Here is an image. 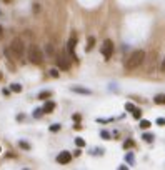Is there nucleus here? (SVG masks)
Wrapping results in <instances>:
<instances>
[{"label": "nucleus", "mask_w": 165, "mask_h": 170, "mask_svg": "<svg viewBox=\"0 0 165 170\" xmlns=\"http://www.w3.org/2000/svg\"><path fill=\"white\" fill-rule=\"evenodd\" d=\"M10 88H12V92H17V94L22 92V85H20V84H12V85H10Z\"/></svg>", "instance_id": "obj_11"}, {"label": "nucleus", "mask_w": 165, "mask_h": 170, "mask_svg": "<svg viewBox=\"0 0 165 170\" xmlns=\"http://www.w3.org/2000/svg\"><path fill=\"white\" fill-rule=\"evenodd\" d=\"M47 52H49V54H53V47H52V45H47Z\"/></svg>", "instance_id": "obj_24"}, {"label": "nucleus", "mask_w": 165, "mask_h": 170, "mask_svg": "<svg viewBox=\"0 0 165 170\" xmlns=\"http://www.w3.org/2000/svg\"><path fill=\"white\" fill-rule=\"evenodd\" d=\"M160 68H162V72H165V58H164V62H162V67H160Z\"/></svg>", "instance_id": "obj_26"}, {"label": "nucleus", "mask_w": 165, "mask_h": 170, "mask_svg": "<svg viewBox=\"0 0 165 170\" xmlns=\"http://www.w3.org/2000/svg\"><path fill=\"white\" fill-rule=\"evenodd\" d=\"M154 102H155L157 105H165V94H158L154 98Z\"/></svg>", "instance_id": "obj_9"}, {"label": "nucleus", "mask_w": 165, "mask_h": 170, "mask_svg": "<svg viewBox=\"0 0 165 170\" xmlns=\"http://www.w3.org/2000/svg\"><path fill=\"white\" fill-rule=\"evenodd\" d=\"M3 35V28H2V25H0V37Z\"/></svg>", "instance_id": "obj_27"}, {"label": "nucleus", "mask_w": 165, "mask_h": 170, "mask_svg": "<svg viewBox=\"0 0 165 170\" xmlns=\"http://www.w3.org/2000/svg\"><path fill=\"white\" fill-rule=\"evenodd\" d=\"M72 90H73V92H78V94H85V95L90 94V90H87V88H80V87H72Z\"/></svg>", "instance_id": "obj_10"}, {"label": "nucleus", "mask_w": 165, "mask_h": 170, "mask_svg": "<svg viewBox=\"0 0 165 170\" xmlns=\"http://www.w3.org/2000/svg\"><path fill=\"white\" fill-rule=\"evenodd\" d=\"M75 143H77V147H85V140L84 139H75Z\"/></svg>", "instance_id": "obj_15"}, {"label": "nucleus", "mask_w": 165, "mask_h": 170, "mask_svg": "<svg viewBox=\"0 0 165 170\" xmlns=\"http://www.w3.org/2000/svg\"><path fill=\"white\" fill-rule=\"evenodd\" d=\"M50 130H52V132H57V130H60V125H52Z\"/></svg>", "instance_id": "obj_20"}, {"label": "nucleus", "mask_w": 165, "mask_h": 170, "mask_svg": "<svg viewBox=\"0 0 165 170\" xmlns=\"http://www.w3.org/2000/svg\"><path fill=\"white\" fill-rule=\"evenodd\" d=\"M2 78H3V75H2V72H0V80H2Z\"/></svg>", "instance_id": "obj_28"}, {"label": "nucleus", "mask_w": 165, "mask_h": 170, "mask_svg": "<svg viewBox=\"0 0 165 170\" xmlns=\"http://www.w3.org/2000/svg\"><path fill=\"white\" fill-rule=\"evenodd\" d=\"M142 139H144L145 142H152V140H154V135H152V133H144V135H142Z\"/></svg>", "instance_id": "obj_13"}, {"label": "nucleus", "mask_w": 165, "mask_h": 170, "mask_svg": "<svg viewBox=\"0 0 165 170\" xmlns=\"http://www.w3.org/2000/svg\"><path fill=\"white\" fill-rule=\"evenodd\" d=\"M29 60L33 64V65H40L42 62H43V52L40 50L39 45H35V44H30L29 45Z\"/></svg>", "instance_id": "obj_2"}, {"label": "nucleus", "mask_w": 165, "mask_h": 170, "mask_svg": "<svg viewBox=\"0 0 165 170\" xmlns=\"http://www.w3.org/2000/svg\"><path fill=\"white\" fill-rule=\"evenodd\" d=\"M94 44H95V38L90 37V38H88V47H87V50H90V48L94 47Z\"/></svg>", "instance_id": "obj_16"}, {"label": "nucleus", "mask_w": 165, "mask_h": 170, "mask_svg": "<svg viewBox=\"0 0 165 170\" xmlns=\"http://www.w3.org/2000/svg\"><path fill=\"white\" fill-rule=\"evenodd\" d=\"M42 113H43V110H42V108H37V110H35V113H33V115H35V117H40V115H42Z\"/></svg>", "instance_id": "obj_21"}, {"label": "nucleus", "mask_w": 165, "mask_h": 170, "mask_svg": "<svg viewBox=\"0 0 165 170\" xmlns=\"http://www.w3.org/2000/svg\"><path fill=\"white\" fill-rule=\"evenodd\" d=\"M155 122H157V125H165V118H162V117H160V118H157Z\"/></svg>", "instance_id": "obj_19"}, {"label": "nucleus", "mask_w": 165, "mask_h": 170, "mask_svg": "<svg viewBox=\"0 0 165 170\" xmlns=\"http://www.w3.org/2000/svg\"><path fill=\"white\" fill-rule=\"evenodd\" d=\"M102 137H104V139H108L110 135H108V132H102Z\"/></svg>", "instance_id": "obj_25"}, {"label": "nucleus", "mask_w": 165, "mask_h": 170, "mask_svg": "<svg viewBox=\"0 0 165 170\" xmlns=\"http://www.w3.org/2000/svg\"><path fill=\"white\" fill-rule=\"evenodd\" d=\"M68 52H70V55H72V58H73V60H77V55H75V47H77V37H75V35H72V37H70V40H68Z\"/></svg>", "instance_id": "obj_6"}, {"label": "nucleus", "mask_w": 165, "mask_h": 170, "mask_svg": "<svg viewBox=\"0 0 165 170\" xmlns=\"http://www.w3.org/2000/svg\"><path fill=\"white\" fill-rule=\"evenodd\" d=\"M20 147H22V149H30L29 143H25V142H20Z\"/></svg>", "instance_id": "obj_23"}, {"label": "nucleus", "mask_w": 165, "mask_h": 170, "mask_svg": "<svg viewBox=\"0 0 165 170\" xmlns=\"http://www.w3.org/2000/svg\"><path fill=\"white\" fill-rule=\"evenodd\" d=\"M144 60H145V52L144 50H135L125 60V68L127 70H137L138 67L144 64Z\"/></svg>", "instance_id": "obj_1"}, {"label": "nucleus", "mask_w": 165, "mask_h": 170, "mask_svg": "<svg viewBox=\"0 0 165 170\" xmlns=\"http://www.w3.org/2000/svg\"><path fill=\"white\" fill-rule=\"evenodd\" d=\"M100 52H102V55L105 57V60H108L112 54H114V42L107 38V40H104V44H102V48H100Z\"/></svg>", "instance_id": "obj_4"}, {"label": "nucleus", "mask_w": 165, "mask_h": 170, "mask_svg": "<svg viewBox=\"0 0 165 170\" xmlns=\"http://www.w3.org/2000/svg\"><path fill=\"white\" fill-rule=\"evenodd\" d=\"M72 160V153H70V152H60V153H58L57 155V162L58 163H60V165H67L68 162Z\"/></svg>", "instance_id": "obj_5"}, {"label": "nucleus", "mask_w": 165, "mask_h": 170, "mask_svg": "<svg viewBox=\"0 0 165 170\" xmlns=\"http://www.w3.org/2000/svg\"><path fill=\"white\" fill-rule=\"evenodd\" d=\"M150 125H152V123L148 122V120H140V129H144V130H145V129H148Z\"/></svg>", "instance_id": "obj_12"}, {"label": "nucleus", "mask_w": 165, "mask_h": 170, "mask_svg": "<svg viewBox=\"0 0 165 170\" xmlns=\"http://www.w3.org/2000/svg\"><path fill=\"white\" fill-rule=\"evenodd\" d=\"M134 118H142V110L140 108H134Z\"/></svg>", "instance_id": "obj_14"}, {"label": "nucleus", "mask_w": 165, "mask_h": 170, "mask_svg": "<svg viewBox=\"0 0 165 170\" xmlns=\"http://www.w3.org/2000/svg\"><path fill=\"white\" fill-rule=\"evenodd\" d=\"M57 64H58V67L63 68V70H68V68H70V64H68L67 57L63 55V54H58L57 55Z\"/></svg>", "instance_id": "obj_7"}, {"label": "nucleus", "mask_w": 165, "mask_h": 170, "mask_svg": "<svg viewBox=\"0 0 165 170\" xmlns=\"http://www.w3.org/2000/svg\"><path fill=\"white\" fill-rule=\"evenodd\" d=\"M50 95H52L50 92H42V94L39 95V98H43V100H45V98H47V97H50Z\"/></svg>", "instance_id": "obj_17"}, {"label": "nucleus", "mask_w": 165, "mask_h": 170, "mask_svg": "<svg viewBox=\"0 0 165 170\" xmlns=\"http://www.w3.org/2000/svg\"><path fill=\"white\" fill-rule=\"evenodd\" d=\"M125 108H127V110H134L135 107H134V105H132V104H125Z\"/></svg>", "instance_id": "obj_22"}, {"label": "nucleus", "mask_w": 165, "mask_h": 170, "mask_svg": "<svg viewBox=\"0 0 165 170\" xmlns=\"http://www.w3.org/2000/svg\"><path fill=\"white\" fill-rule=\"evenodd\" d=\"M10 50H12V54L17 57V58H22L23 54H25V44H23V40L22 38H13L12 42H10Z\"/></svg>", "instance_id": "obj_3"}, {"label": "nucleus", "mask_w": 165, "mask_h": 170, "mask_svg": "<svg viewBox=\"0 0 165 170\" xmlns=\"http://www.w3.org/2000/svg\"><path fill=\"white\" fill-rule=\"evenodd\" d=\"M50 75L57 78V77H58V70H57V68H52V70H50Z\"/></svg>", "instance_id": "obj_18"}, {"label": "nucleus", "mask_w": 165, "mask_h": 170, "mask_svg": "<svg viewBox=\"0 0 165 170\" xmlns=\"http://www.w3.org/2000/svg\"><path fill=\"white\" fill-rule=\"evenodd\" d=\"M53 108H55V104H53V102H47V104L43 105V108H42V110H43V113H50Z\"/></svg>", "instance_id": "obj_8"}]
</instances>
